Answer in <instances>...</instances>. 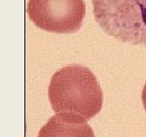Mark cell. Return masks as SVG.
I'll use <instances>...</instances> for the list:
<instances>
[{"label": "cell", "instance_id": "obj_2", "mask_svg": "<svg viewBox=\"0 0 146 137\" xmlns=\"http://www.w3.org/2000/svg\"><path fill=\"white\" fill-rule=\"evenodd\" d=\"M100 27L118 41L146 47V0H91Z\"/></svg>", "mask_w": 146, "mask_h": 137}, {"label": "cell", "instance_id": "obj_4", "mask_svg": "<svg viewBox=\"0 0 146 137\" xmlns=\"http://www.w3.org/2000/svg\"><path fill=\"white\" fill-rule=\"evenodd\" d=\"M38 137H94L92 128L82 117L56 114L41 128Z\"/></svg>", "mask_w": 146, "mask_h": 137}, {"label": "cell", "instance_id": "obj_1", "mask_svg": "<svg viewBox=\"0 0 146 137\" xmlns=\"http://www.w3.org/2000/svg\"><path fill=\"white\" fill-rule=\"evenodd\" d=\"M56 114H73L89 120L100 113L103 90L92 71L82 65H68L53 74L48 89Z\"/></svg>", "mask_w": 146, "mask_h": 137}, {"label": "cell", "instance_id": "obj_5", "mask_svg": "<svg viewBox=\"0 0 146 137\" xmlns=\"http://www.w3.org/2000/svg\"><path fill=\"white\" fill-rule=\"evenodd\" d=\"M142 103H143V107H144V110L146 111V83L144 84V87L142 89Z\"/></svg>", "mask_w": 146, "mask_h": 137}, {"label": "cell", "instance_id": "obj_3", "mask_svg": "<svg viewBox=\"0 0 146 137\" xmlns=\"http://www.w3.org/2000/svg\"><path fill=\"white\" fill-rule=\"evenodd\" d=\"M27 14L44 31L73 34L80 30L85 16L83 0H30Z\"/></svg>", "mask_w": 146, "mask_h": 137}]
</instances>
